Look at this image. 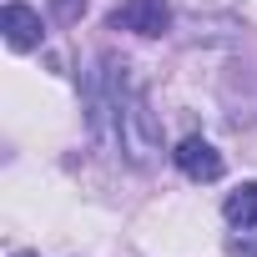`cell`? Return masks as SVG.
Masks as SVG:
<instances>
[{
    "instance_id": "cell-1",
    "label": "cell",
    "mask_w": 257,
    "mask_h": 257,
    "mask_svg": "<svg viewBox=\"0 0 257 257\" xmlns=\"http://www.w3.org/2000/svg\"><path fill=\"white\" fill-rule=\"evenodd\" d=\"M121 152L132 157L137 167H152V157L162 152V126H157V111H152L147 91H126V106H121Z\"/></svg>"
},
{
    "instance_id": "cell-6",
    "label": "cell",
    "mask_w": 257,
    "mask_h": 257,
    "mask_svg": "<svg viewBox=\"0 0 257 257\" xmlns=\"http://www.w3.org/2000/svg\"><path fill=\"white\" fill-rule=\"evenodd\" d=\"M51 16H56L61 26H76V21L86 16V0H51Z\"/></svg>"
},
{
    "instance_id": "cell-4",
    "label": "cell",
    "mask_w": 257,
    "mask_h": 257,
    "mask_svg": "<svg viewBox=\"0 0 257 257\" xmlns=\"http://www.w3.org/2000/svg\"><path fill=\"white\" fill-rule=\"evenodd\" d=\"M0 31H6V41L16 46V51H31V46H41V16L31 11V6H21V0H11L6 11H0Z\"/></svg>"
},
{
    "instance_id": "cell-7",
    "label": "cell",
    "mask_w": 257,
    "mask_h": 257,
    "mask_svg": "<svg viewBox=\"0 0 257 257\" xmlns=\"http://www.w3.org/2000/svg\"><path fill=\"white\" fill-rule=\"evenodd\" d=\"M232 252H237V257H257V247H252V242H232Z\"/></svg>"
},
{
    "instance_id": "cell-5",
    "label": "cell",
    "mask_w": 257,
    "mask_h": 257,
    "mask_svg": "<svg viewBox=\"0 0 257 257\" xmlns=\"http://www.w3.org/2000/svg\"><path fill=\"white\" fill-rule=\"evenodd\" d=\"M227 222L232 227H257V182H242L232 197H227Z\"/></svg>"
},
{
    "instance_id": "cell-3",
    "label": "cell",
    "mask_w": 257,
    "mask_h": 257,
    "mask_svg": "<svg viewBox=\"0 0 257 257\" xmlns=\"http://www.w3.org/2000/svg\"><path fill=\"white\" fill-rule=\"evenodd\" d=\"M172 157H177V167H182V172H187L192 182H217V177L227 172L222 152H217L212 142H202V137H187V142H182V147H177Z\"/></svg>"
},
{
    "instance_id": "cell-8",
    "label": "cell",
    "mask_w": 257,
    "mask_h": 257,
    "mask_svg": "<svg viewBox=\"0 0 257 257\" xmlns=\"http://www.w3.org/2000/svg\"><path fill=\"white\" fill-rule=\"evenodd\" d=\"M16 257H36V252H16Z\"/></svg>"
},
{
    "instance_id": "cell-2",
    "label": "cell",
    "mask_w": 257,
    "mask_h": 257,
    "mask_svg": "<svg viewBox=\"0 0 257 257\" xmlns=\"http://www.w3.org/2000/svg\"><path fill=\"white\" fill-rule=\"evenodd\" d=\"M172 26L167 0H121L111 11V31H137V36H162Z\"/></svg>"
}]
</instances>
